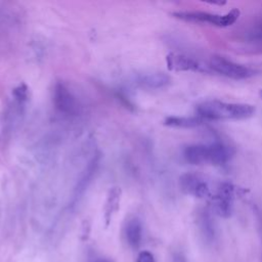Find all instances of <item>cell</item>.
I'll return each instance as SVG.
<instances>
[{
    "label": "cell",
    "instance_id": "obj_1",
    "mask_svg": "<svg viewBox=\"0 0 262 262\" xmlns=\"http://www.w3.org/2000/svg\"><path fill=\"white\" fill-rule=\"evenodd\" d=\"M233 155V147L223 141H215L209 144H190L183 150L185 161L192 165L211 164L219 166L227 163Z\"/></svg>",
    "mask_w": 262,
    "mask_h": 262
},
{
    "label": "cell",
    "instance_id": "obj_2",
    "mask_svg": "<svg viewBox=\"0 0 262 262\" xmlns=\"http://www.w3.org/2000/svg\"><path fill=\"white\" fill-rule=\"evenodd\" d=\"M195 111L205 120H244L254 115L255 107L247 103L207 100L199 103Z\"/></svg>",
    "mask_w": 262,
    "mask_h": 262
},
{
    "label": "cell",
    "instance_id": "obj_3",
    "mask_svg": "<svg viewBox=\"0 0 262 262\" xmlns=\"http://www.w3.org/2000/svg\"><path fill=\"white\" fill-rule=\"evenodd\" d=\"M241 11L237 8H232L225 14H216L205 11H175L172 13L177 19L194 23V24H210L212 26L226 28L233 25L239 17Z\"/></svg>",
    "mask_w": 262,
    "mask_h": 262
},
{
    "label": "cell",
    "instance_id": "obj_4",
    "mask_svg": "<svg viewBox=\"0 0 262 262\" xmlns=\"http://www.w3.org/2000/svg\"><path fill=\"white\" fill-rule=\"evenodd\" d=\"M209 69L215 73H218L224 77L234 79V80H243L254 77L258 72L255 69L250 67H246L243 64L235 63L225 57L214 55L209 60Z\"/></svg>",
    "mask_w": 262,
    "mask_h": 262
},
{
    "label": "cell",
    "instance_id": "obj_5",
    "mask_svg": "<svg viewBox=\"0 0 262 262\" xmlns=\"http://www.w3.org/2000/svg\"><path fill=\"white\" fill-rule=\"evenodd\" d=\"M234 187L228 182H222L219 184L217 192L211 196L213 203V209L219 216L227 218L231 215L233 207Z\"/></svg>",
    "mask_w": 262,
    "mask_h": 262
},
{
    "label": "cell",
    "instance_id": "obj_6",
    "mask_svg": "<svg viewBox=\"0 0 262 262\" xmlns=\"http://www.w3.org/2000/svg\"><path fill=\"white\" fill-rule=\"evenodd\" d=\"M180 189L186 193L200 199L211 198V191L207 182L198 174L184 173L179 178Z\"/></svg>",
    "mask_w": 262,
    "mask_h": 262
},
{
    "label": "cell",
    "instance_id": "obj_7",
    "mask_svg": "<svg viewBox=\"0 0 262 262\" xmlns=\"http://www.w3.org/2000/svg\"><path fill=\"white\" fill-rule=\"evenodd\" d=\"M53 103L57 111L66 115H72L77 110L76 97L63 83L55 84L53 89Z\"/></svg>",
    "mask_w": 262,
    "mask_h": 262
},
{
    "label": "cell",
    "instance_id": "obj_8",
    "mask_svg": "<svg viewBox=\"0 0 262 262\" xmlns=\"http://www.w3.org/2000/svg\"><path fill=\"white\" fill-rule=\"evenodd\" d=\"M166 62L167 67L170 71H175V72H186V71H191V72H204V71H209L208 69L204 68L198 60L183 55V54H178V53H169L166 56Z\"/></svg>",
    "mask_w": 262,
    "mask_h": 262
},
{
    "label": "cell",
    "instance_id": "obj_9",
    "mask_svg": "<svg viewBox=\"0 0 262 262\" xmlns=\"http://www.w3.org/2000/svg\"><path fill=\"white\" fill-rule=\"evenodd\" d=\"M121 195H122V190L118 186L112 187L107 191L106 200L104 204V220H105L106 226L110 224L113 216L120 208Z\"/></svg>",
    "mask_w": 262,
    "mask_h": 262
},
{
    "label": "cell",
    "instance_id": "obj_10",
    "mask_svg": "<svg viewBox=\"0 0 262 262\" xmlns=\"http://www.w3.org/2000/svg\"><path fill=\"white\" fill-rule=\"evenodd\" d=\"M125 237L128 245L137 248L142 239V226L138 218H131L125 225Z\"/></svg>",
    "mask_w": 262,
    "mask_h": 262
},
{
    "label": "cell",
    "instance_id": "obj_11",
    "mask_svg": "<svg viewBox=\"0 0 262 262\" xmlns=\"http://www.w3.org/2000/svg\"><path fill=\"white\" fill-rule=\"evenodd\" d=\"M207 120L199 117V116H193V117H175L171 116L165 119L164 125L168 127H173V128H195L201 125H203Z\"/></svg>",
    "mask_w": 262,
    "mask_h": 262
},
{
    "label": "cell",
    "instance_id": "obj_12",
    "mask_svg": "<svg viewBox=\"0 0 262 262\" xmlns=\"http://www.w3.org/2000/svg\"><path fill=\"white\" fill-rule=\"evenodd\" d=\"M138 82L144 88L159 89L167 86L171 82V79L167 74L152 73V74H146L141 76Z\"/></svg>",
    "mask_w": 262,
    "mask_h": 262
},
{
    "label": "cell",
    "instance_id": "obj_13",
    "mask_svg": "<svg viewBox=\"0 0 262 262\" xmlns=\"http://www.w3.org/2000/svg\"><path fill=\"white\" fill-rule=\"evenodd\" d=\"M98 157H94L90 163L87 165V168L85 169L82 177L80 178V180L78 181V184L75 188V192H76V195H79L81 193L84 192L85 188L88 186L89 182L91 181L92 177H93V174L95 173V170L97 168V165H98Z\"/></svg>",
    "mask_w": 262,
    "mask_h": 262
},
{
    "label": "cell",
    "instance_id": "obj_14",
    "mask_svg": "<svg viewBox=\"0 0 262 262\" xmlns=\"http://www.w3.org/2000/svg\"><path fill=\"white\" fill-rule=\"evenodd\" d=\"M243 41L248 44L262 47V20L252 25L243 35Z\"/></svg>",
    "mask_w": 262,
    "mask_h": 262
},
{
    "label": "cell",
    "instance_id": "obj_15",
    "mask_svg": "<svg viewBox=\"0 0 262 262\" xmlns=\"http://www.w3.org/2000/svg\"><path fill=\"white\" fill-rule=\"evenodd\" d=\"M200 224H201V229L205 237L209 241H211L214 237V226L212 223V220L210 218V215L208 212H203L200 216Z\"/></svg>",
    "mask_w": 262,
    "mask_h": 262
},
{
    "label": "cell",
    "instance_id": "obj_16",
    "mask_svg": "<svg viewBox=\"0 0 262 262\" xmlns=\"http://www.w3.org/2000/svg\"><path fill=\"white\" fill-rule=\"evenodd\" d=\"M12 93H13L14 97L20 102L28 99V87L26 84H20L17 87H15L13 89Z\"/></svg>",
    "mask_w": 262,
    "mask_h": 262
},
{
    "label": "cell",
    "instance_id": "obj_17",
    "mask_svg": "<svg viewBox=\"0 0 262 262\" xmlns=\"http://www.w3.org/2000/svg\"><path fill=\"white\" fill-rule=\"evenodd\" d=\"M136 262H155L154 255L148 251H142L137 256Z\"/></svg>",
    "mask_w": 262,
    "mask_h": 262
},
{
    "label": "cell",
    "instance_id": "obj_18",
    "mask_svg": "<svg viewBox=\"0 0 262 262\" xmlns=\"http://www.w3.org/2000/svg\"><path fill=\"white\" fill-rule=\"evenodd\" d=\"M173 262H186V259H185L182 255L177 254V255H175V256H174V258H173Z\"/></svg>",
    "mask_w": 262,
    "mask_h": 262
},
{
    "label": "cell",
    "instance_id": "obj_19",
    "mask_svg": "<svg viewBox=\"0 0 262 262\" xmlns=\"http://www.w3.org/2000/svg\"><path fill=\"white\" fill-rule=\"evenodd\" d=\"M206 2L213 5H224L226 3L225 1H206Z\"/></svg>",
    "mask_w": 262,
    "mask_h": 262
},
{
    "label": "cell",
    "instance_id": "obj_20",
    "mask_svg": "<svg viewBox=\"0 0 262 262\" xmlns=\"http://www.w3.org/2000/svg\"><path fill=\"white\" fill-rule=\"evenodd\" d=\"M93 262H111V261L105 258H96V259H94Z\"/></svg>",
    "mask_w": 262,
    "mask_h": 262
}]
</instances>
